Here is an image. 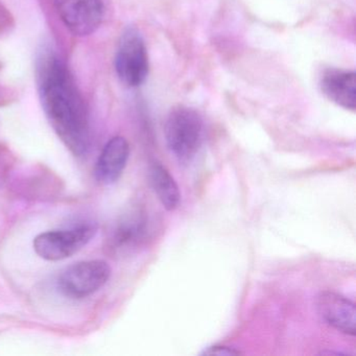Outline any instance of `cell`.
Segmentation results:
<instances>
[{
  "label": "cell",
  "mask_w": 356,
  "mask_h": 356,
  "mask_svg": "<svg viewBox=\"0 0 356 356\" xmlns=\"http://www.w3.org/2000/svg\"><path fill=\"white\" fill-rule=\"evenodd\" d=\"M37 81L51 128L74 156L86 155L90 147L88 112L67 66L51 49L39 56Z\"/></svg>",
  "instance_id": "6da1fadb"
},
{
  "label": "cell",
  "mask_w": 356,
  "mask_h": 356,
  "mask_svg": "<svg viewBox=\"0 0 356 356\" xmlns=\"http://www.w3.org/2000/svg\"><path fill=\"white\" fill-rule=\"evenodd\" d=\"M164 133L170 153L179 161L187 163L195 157L203 143V120L193 108L180 106L170 111Z\"/></svg>",
  "instance_id": "7a4b0ae2"
},
{
  "label": "cell",
  "mask_w": 356,
  "mask_h": 356,
  "mask_svg": "<svg viewBox=\"0 0 356 356\" xmlns=\"http://www.w3.org/2000/svg\"><path fill=\"white\" fill-rule=\"evenodd\" d=\"M97 232L93 222H81L63 230L41 233L34 239V250L49 261L65 259L80 251Z\"/></svg>",
  "instance_id": "3957f363"
},
{
  "label": "cell",
  "mask_w": 356,
  "mask_h": 356,
  "mask_svg": "<svg viewBox=\"0 0 356 356\" xmlns=\"http://www.w3.org/2000/svg\"><path fill=\"white\" fill-rule=\"evenodd\" d=\"M118 78L129 87L140 86L149 74L147 47L140 33L134 28L124 31L115 56Z\"/></svg>",
  "instance_id": "277c9868"
},
{
  "label": "cell",
  "mask_w": 356,
  "mask_h": 356,
  "mask_svg": "<svg viewBox=\"0 0 356 356\" xmlns=\"http://www.w3.org/2000/svg\"><path fill=\"white\" fill-rule=\"evenodd\" d=\"M111 276L105 260H87L72 264L58 279V287L66 297L83 299L101 289Z\"/></svg>",
  "instance_id": "5b68a950"
},
{
  "label": "cell",
  "mask_w": 356,
  "mask_h": 356,
  "mask_svg": "<svg viewBox=\"0 0 356 356\" xmlns=\"http://www.w3.org/2000/svg\"><path fill=\"white\" fill-rule=\"evenodd\" d=\"M58 13L72 34L86 37L93 34L103 22V0H56Z\"/></svg>",
  "instance_id": "8992f818"
},
{
  "label": "cell",
  "mask_w": 356,
  "mask_h": 356,
  "mask_svg": "<svg viewBox=\"0 0 356 356\" xmlns=\"http://www.w3.org/2000/svg\"><path fill=\"white\" fill-rule=\"evenodd\" d=\"M316 309L324 322L345 334H356L355 304L334 291H322L316 297Z\"/></svg>",
  "instance_id": "52a82bcc"
},
{
  "label": "cell",
  "mask_w": 356,
  "mask_h": 356,
  "mask_svg": "<svg viewBox=\"0 0 356 356\" xmlns=\"http://www.w3.org/2000/svg\"><path fill=\"white\" fill-rule=\"evenodd\" d=\"M149 232V220L147 212L135 208L122 216L116 222L111 235V245L118 251H126L138 247Z\"/></svg>",
  "instance_id": "ba28073f"
},
{
  "label": "cell",
  "mask_w": 356,
  "mask_h": 356,
  "mask_svg": "<svg viewBox=\"0 0 356 356\" xmlns=\"http://www.w3.org/2000/svg\"><path fill=\"white\" fill-rule=\"evenodd\" d=\"M130 157V145L122 136L110 139L95 164V175L103 184L115 183L122 176Z\"/></svg>",
  "instance_id": "9c48e42d"
},
{
  "label": "cell",
  "mask_w": 356,
  "mask_h": 356,
  "mask_svg": "<svg viewBox=\"0 0 356 356\" xmlns=\"http://www.w3.org/2000/svg\"><path fill=\"white\" fill-rule=\"evenodd\" d=\"M323 93L333 103L347 110L356 108V74L347 70H327L321 80Z\"/></svg>",
  "instance_id": "30bf717a"
},
{
  "label": "cell",
  "mask_w": 356,
  "mask_h": 356,
  "mask_svg": "<svg viewBox=\"0 0 356 356\" xmlns=\"http://www.w3.org/2000/svg\"><path fill=\"white\" fill-rule=\"evenodd\" d=\"M149 179L154 193L164 208L168 211H174L179 207L181 193L174 177L160 162H154L149 170Z\"/></svg>",
  "instance_id": "8fae6325"
},
{
  "label": "cell",
  "mask_w": 356,
  "mask_h": 356,
  "mask_svg": "<svg viewBox=\"0 0 356 356\" xmlns=\"http://www.w3.org/2000/svg\"><path fill=\"white\" fill-rule=\"evenodd\" d=\"M241 352L239 350L235 349V348L228 347V346H211L208 347L207 349L204 350L202 355H210V356H234L239 355Z\"/></svg>",
  "instance_id": "7c38bea8"
},
{
  "label": "cell",
  "mask_w": 356,
  "mask_h": 356,
  "mask_svg": "<svg viewBox=\"0 0 356 356\" xmlns=\"http://www.w3.org/2000/svg\"><path fill=\"white\" fill-rule=\"evenodd\" d=\"M13 26V18L11 14L3 5H0V35L9 30Z\"/></svg>",
  "instance_id": "4fadbf2b"
},
{
  "label": "cell",
  "mask_w": 356,
  "mask_h": 356,
  "mask_svg": "<svg viewBox=\"0 0 356 356\" xmlns=\"http://www.w3.org/2000/svg\"><path fill=\"white\" fill-rule=\"evenodd\" d=\"M8 95H9V93L3 92V91L1 90V87H0V105H1V104L5 103V102L8 101V99H9V97H8Z\"/></svg>",
  "instance_id": "5bb4252c"
}]
</instances>
